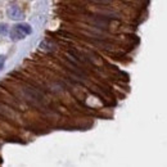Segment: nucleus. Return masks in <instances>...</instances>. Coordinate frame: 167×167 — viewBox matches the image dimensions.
<instances>
[{
  "mask_svg": "<svg viewBox=\"0 0 167 167\" xmlns=\"http://www.w3.org/2000/svg\"><path fill=\"white\" fill-rule=\"evenodd\" d=\"M7 13H8V17L10 19H14V21H22L25 18V14H23L22 9L18 5H9Z\"/></svg>",
  "mask_w": 167,
  "mask_h": 167,
  "instance_id": "obj_1",
  "label": "nucleus"
},
{
  "mask_svg": "<svg viewBox=\"0 0 167 167\" xmlns=\"http://www.w3.org/2000/svg\"><path fill=\"white\" fill-rule=\"evenodd\" d=\"M27 36V35L25 32H22L19 28H17V27H13V30L10 31V39L12 41H19V40H23Z\"/></svg>",
  "mask_w": 167,
  "mask_h": 167,
  "instance_id": "obj_2",
  "label": "nucleus"
},
{
  "mask_svg": "<svg viewBox=\"0 0 167 167\" xmlns=\"http://www.w3.org/2000/svg\"><path fill=\"white\" fill-rule=\"evenodd\" d=\"M15 27L21 30L22 32H25L26 35H30L32 32V27H31L28 23H18V25H15Z\"/></svg>",
  "mask_w": 167,
  "mask_h": 167,
  "instance_id": "obj_3",
  "label": "nucleus"
},
{
  "mask_svg": "<svg viewBox=\"0 0 167 167\" xmlns=\"http://www.w3.org/2000/svg\"><path fill=\"white\" fill-rule=\"evenodd\" d=\"M8 34V26L7 25H0V35L1 36H5Z\"/></svg>",
  "mask_w": 167,
  "mask_h": 167,
  "instance_id": "obj_4",
  "label": "nucleus"
},
{
  "mask_svg": "<svg viewBox=\"0 0 167 167\" xmlns=\"http://www.w3.org/2000/svg\"><path fill=\"white\" fill-rule=\"evenodd\" d=\"M93 1H95V3H100V4H108V3H111L112 0H93Z\"/></svg>",
  "mask_w": 167,
  "mask_h": 167,
  "instance_id": "obj_5",
  "label": "nucleus"
},
{
  "mask_svg": "<svg viewBox=\"0 0 167 167\" xmlns=\"http://www.w3.org/2000/svg\"><path fill=\"white\" fill-rule=\"evenodd\" d=\"M3 66H4V61H0V71H1V68H3Z\"/></svg>",
  "mask_w": 167,
  "mask_h": 167,
  "instance_id": "obj_6",
  "label": "nucleus"
}]
</instances>
